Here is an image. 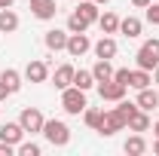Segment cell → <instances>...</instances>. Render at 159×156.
<instances>
[{"label": "cell", "instance_id": "obj_1", "mask_svg": "<svg viewBox=\"0 0 159 156\" xmlns=\"http://www.w3.org/2000/svg\"><path fill=\"white\" fill-rule=\"evenodd\" d=\"M61 107H64L67 113H80V110H86V107H89V104H86V92L77 89V86L61 89Z\"/></svg>", "mask_w": 159, "mask_h": 156}, {"label": "cell", "instance_id": "obj_2", "mask_svg": "<svg viewBox=\"0 0 159 156\" xmlns=\"http://www.w3.org/2000/svg\"><path fill=\"white\" fill-rule=\"evenodd\" d=\"M43 135L49 144H55V147H64L67 141H70V129L61 122V119H49V122H43Z\"/></svg>", "mask_w": 159, "mask_h": 156}, {"label": "cell", "instance_id": "obj_3", "mask_svg": "<svg viewBox=\"0 0 159 156\" xmlns=\"http://www.w3.org/2000/svg\"><path fill=\"white\" fill-rule=\"evenodd\" d=\"M138 67H144V71H153L159 64V40H147L144 46L138 49Z\"/></svg>", "mask_w": 159, "mask_h": 156}, {"label": "cell", "instance_id": "obj_4", "mask_svg": "<svg viewBox=\"0 0 159 156\" xmlns=\"http://www.w3.org/2000/svg\"><path fill=\"white\" fill-rule=\"evenodd\" d=\"M19 122H21V129H25V132H31V135H34V132H43V122H46V119H43V113H40L37 107H25V110H21V117H19Z\"/></svg>", "mask_w": 159, "mask_h": 156}, {"label": "cell", "instance_id": "obj_5", "mask_svg": "<svg viewBox=\"0 0 159 156\" xmlns=\"http://www.w3.org/2000/svg\"><path fill=\"white\" fill-rule=\"evenodd\" d=\"M125 89H129V86L116 83L113 77H110V80H101V83H98V95L104 98V101H119V98L125 95Z\"/></svg>", "mask_w": 159, "mask_h": 156}, {"label": "cell", "instance_id": "obj_6", "mask_svg": "<svg viewBox=\"0 0 159 156\" xmlns=\"http://www.w3.org/2000/svg\"><path fill=\"white\" fill-rule=\"evenodd\" d=\"M89 49H92V43H89V37H86V31H83V34H70V37H67V52H70L74 58L86 55Z\"/></svg>", "mask_w": 159, "mask_h": 156}, {"label": "cell", "instance_id": "obj_7", "mask_svg": "<svg viewBox=\"0 0 159 156\" xmlns=\"http://www.w3.org/2000/svg\"><path fill=\"white\" fill-rule=\"evenodd\" d=\"M122 126H125V122L119 119V113H116V110H110V113H104V117H101V126H98V132H101L104 138H110V135H116V132L122 129Z\"/></svg>", "mask_w": 159, "mask_h": 156}, {"label": "cell", "instance_id": "obj_8", "mask_svg": "<svg viewBox=\"0 0 159 156\" xmlns=\"http://www.w3.org/2000/svg\"><path fill=\"white\" fill-rule=\"evenodd\" d=\"M31 12L46 21V19H52L58 12V6H55V0H31Z\"/></svg>", "mask_w": 159, "mask_h": 156}, {"label": "cell", "instance_id": "obj_9", "mask_svg": "<svg viewBox=\"0 0 159 156\" xmlns=\"http://www.w3.org/2000/svg\"><path fill=\"white\" fill-rule=\"evenodd\" d=\"M21 135H25V129H21V122H6V126H0V141H6V144H19Z\"/></svg>", "mask_w": 159, "mask_h": 156}, {"label": "cell", "instance_id": "obj_10", "mask_svg": "<svg viewBox=\"0 0 159 156\" xmlns=\"http://www.w3.org/2000/svg\"><path fill=\"white\" fill-rule=\"evenodd\" d=\"M46 74H49V67L43 61H28V67H25V77L31 80V83H43Z\"/></svg>", "mask_w": 159, "mask_h": 156}, {"label": "cell", "instance_id": "obj_11", "mask_svg": "<svg viewBox=\"0 0 159 156\" xmlns=\"http://www.w3.org/2000/svg\"><path fill=\"white\" fill-rule=\"evenodd\" d=\"M19 28V16L6 6V9H0V34H12Z\"/></svg>", "mask_w": 159, "mask_h": 156}, {"label": "cell", "instance_id": "obj_12", "mask_svg": "<svg viewBox=\"0 0 159 156\" xmlns=\"http://www.w3.org/2000/svg\"><path fill=\"white\" fill-rule=\"evenodd\" d=\"M95 55H98V58H113V55H116V40L113 37H101L98 43H95Z\"/></svg>", "mask_w": 159, "mask_h": 156}, {"label": "cell", "instance_id": "obj_13", "mask_svg": "<svg viewBox=\"0 0 159 156\" xmlns=\"http://www.w3.org/2000/svg\"><path fill=\"white\" fill-rule=\"evenodd\" d=\"M46 46L52 49V52H58V49H67V34L64 31H46Z\"/></svg>", "mask_w": 159, "mask_h": 156}, {"label": "cell", "instance_id": "obj_14", "mask_svg": "<svg viewBox=\"0 0 159 156\" xmlns=\"http://www.w3.org/2000/svg\"><path fill=\"white\" fill-rule=\"evenodd\" d=\"M74 67L70 64H61L58 71H55V89H67V86H74Z\"/></svg>", "mask_w": 159, "mask_h": 156}, {"label": "cell", "instance_id": "obj_15", "mask_svg": "<svg viewBox=\"0 0 159 156\" xmlns=\"http://www.w3.org/2000/svg\"><path fill=\"white\" fill-rule=\"evenodd\" d=\"M138 107H141V110H156V107H159V92L141 89V95H138Z\"/></svg>", "mask_w": 159, "mask_h": 156}, {"label": "cell", "instance_id": "obj_16", "mask_svg": "<svg viewBox=\"0 0 159 156\" xmlns=\"http://www.w3.org/2000/svg\"><path fill=\"white\" fill-rule=\"evenodd\" d=\"M92 77H95V83H101V80H110V77H113L110 58H98V61H95V67H92Z\"/></svg>", "mask_w": 159, "mask_h": 156}, {"label": "cell", "instance_id": "obj_17", "mask_svg": "<svg viewBox=\"0 0 159 156\" xmlns=\"http://www.w3.org/2000/svg\"><path fill=\"white\" fill-rule=\"evenodd\" d=\"M125 126H129L132 132H147V129H150V117H147V110H138Z\"/></svg>", "mask_w": 159, "mask_h": 156}, {"label": "cell", "instance_id": "obj_18", "mask_svg": "<svg viewBox=\"0 0 159 156\" xmlns=\"http://www.w3.org/2000/svg\"><path fill=\"white\" fill-rule=\"evenodd\" d=\"M74 86H77V89H83V92H89V89L95 86L92 71H77V74H74Z\"/></svg>", "mask_w": 159, "mask_h": 156}, {"label": "cell", "instance_id": "obj_19", "mask_svg": "<svg viewBox=\"0 0 159 156\" xmlns=\"http://www.w3.org/2000/svg\"><path fill=\"white\" fill-rule=\"evenodd\" d=\"M98 25L104 34H116L119 31V19L113 16V12H104V16H98Z\"/></svg>", "mask_w": 159, "mask_h": 156}, {"label": "cell", "instance_id": "obj_20", "mask_svg": "<svg viewBox=\"0 0 159 156\" xmlns=\"http://www.w3.org/2000/svg\"><path fill=\"white\" fill-rule=\"evenodd\" d=\"M129 86H135V89H147L150 86V74L144 71V67H138V71H132V77H129Z\"/></svg>", "mask_w": 159, "mask_h": 156}, {"label": "cell", "instance_id": "obj_21", "mask_svg": "<svg viewBox=\"0 0 159 156\" xmlns=\"http://www.w3.org/2000/svg\"><path fill=\"white\" fill-rule=\"evenodd\" d=\"M77 12H80L86 21H89V25H92V21H98V3H95V0H92V3L80 0V9H77Z\"/></svg>", "mask_w": 159, "mask_h": 156}, {"label": "cell", "instance_id": "obj_22", "mask_svg": "<svg viewBox=\"0 0 159 156\" xmlns=\"http://www.w3.org/2000/svg\"><path fill=\"white\" fill-rule=\"evenodd\" d=\"M119 31H122L125 37H138V34H141V21L135 19V16H129V19L119 21Z\"/></svg>", "mask_w": 159, "mask_h": 156}, {"label": "cell", "instance_id": "obj_23", "mask_svg": "<svg viewBox=\"0 0 159 156\" xmlns=\"http://www.w3.org/2000/svg\"><path fill=\"white\" fill-rule=\"evenodd\" d=\"M0 80H3V86L9 89V95H12V92H19V89H21V77L16 74V71H3V74H0Z\"/></svg>", "mask_w": 159, "mask_h": 156}, {"label": "cell", "instance_id": "obj_24", "mask_svg": "<svg viewBox=\"0 0 159 156\" xmlns=\"http://www.w3.org/2000/svg\"><path fill=\"white\" fill-rule=\"evenodd\" d=\"M138 110H141L138 104H132V101H122V98H119V107H116V113H119V119H122V122H129V119L135 117Z\"/></svg>", "mask_w": 159, "mask_h": 156}, {"label": "cell", "instance_id": "obj_25", "mask_svg": "<svg viewBox=\"0 0 159 156\" xmlns=\"http://www.w3.org/2000/svg\"><path fill=\"white\" fill-rule=\"evenodd\" d=\"M67 28H70V34H83V31L89 28V21L83 19L80 12H70V19H67Z\"/></svg>", "mask_w": 159, "mask_h": 156}, {"label": "cell", "instance_id": "obj_26", "mask_svg": "<svg viewBox=\"0 0 159 156\" xmlns=\"http://www.w3.org/2000/svg\"><path fill=\"white\" fill-rule=\"evenodd\" d=\"M144 150H147V144H144V138H141V135H135V138L125 141V153L138 156V153H144Z\"/></svg>", "mask_w": 159, "mask_h": 156}, {"label": "cell", "instance_id": "obj_27", "mask_svg": "<svg viewBox=\"0 0 159 156\" xmlns=\"http://www.w3.org/2000/svg\"><path fill=\"white\" fill-rule=\"evenodd\" d=\"M101 117H104L101 110H86V126H92V129H98V126H101Z\"/></svg>", "mask_w": 159, "mask_h": 156}, {"label": "cell", "instance_id": "obj_28", "mask_svg": "<svg viewBox=\"0 0 159 156\" xmlns=\"http://www.w3.org/2000/svg\"><path fill=\"white\" fill-rule=\"evenodd\" d=\"M19 153H21V156H40V147L28 141V144H19Z\"/></svg>", "mask_w": 159, "mask_h": 156}, {"label": "cell", "instance_id": "obj_29", "mask_svg": "<svg viewBox=\"0 0 159 156\" xmlns=\"http://www.w3.org/2000/svg\"><path fill=\"white\" fill-rule=\"evenodd\" d=\"M147 21L150 25H159V3H150L147 6Z\"/></svg>", "mask_w": 159, "mask_h": 156}, {"label": "cell", "instance_id": "obj_30", "mask_svg": "<svg viewBox=\"0 0 159 156\" xmlns=\"http://www.w3.org/2000/svg\"><path fill=\"white\" fill-rule=\"evenodd\" d=\"M129 77H132V71H125V67H122V71H113V80L122 83V86H129Z\"/></svg>", "mask_w": 159, "mask_h": 156}, {"label": "cell", "instance_id": "obj_31", "mask_svg": "<svg viewBox=\"0 0 159 156\" xmlns=\"http://www.w3.org/2000/svg\"><path fill=\"white\" fill-rule=\"evenodd\" d=\"M0 156H12V144H6V141H0Z\"/></svg>", "mask_w": 159, "mask_h": 156}, {"label": "cell", "instance_id": "obj_32", "mask_svg": "<svg viewBox=\"0 0 159 156\" xmlns=\"http://www.w3.org/2000/svg\"><path fill=\"white\" fill-rule=\"evenodd\" d=\"M132 3H135V6H141V9H147V6H150L153 0H132Z\"/></svg>", "mask_w": 159, "mask_h": 156}, {"label": "cell", "instance_id": "obj_33", "mask_svg": "<svg viewBox=\"0 0 159 156\" xmlns=\"http://www.w3.org/2000/svg\"><path fill=\"white\" fill-rule=\"evenodd\" d=\"M6 95H9V89H6V86H3V80H0V101H3Z\"/></svg>", "mask_w": 159, "mask_h": 156}, {"label": "cell", "instance_id": "obj_34", "mask_svg": "<svg viewBox=\"0 0 159 156\" xmlns=\"http://www.w3.org/2000/svg\"><path fill=\"white\" fill-rule=\"evenodd\" d=\"M6 6H12V0H0V9H6Z\"/></svg>", "mask_w": 159, "mask_h": 156}, {"label": "cell", "instance_id": "obj_35", "mask_svg": "<svg viewBox=\"0 0 159 156\" xmlns=\"http://www.w3.org/2000/svg\"><path fill=\"white\" fill-rule=\"evenodd\" d=\"M153 135H156V138H159V122H156V126H153Z\"/></svg>", "mask_w": 159, "mask_h": 156}, {"label": "cell", "instance_id": "obj_36", "mask_svg": "<svg viewBox=\"0 0 159 156\" xmlns=\"http://www.w3.org/2000/svg\"><path fill=\"white\" fill-rule=\"evenodd\" d=\"M153 74H156V83H159V64H156V67H153Z\"/></svg>", "mask_w": 159, "mask_h": 156}, {"label": "cell", "instance_id": "obj_37", "mask_svg": "<svg viewBox=\"0 0 159 156\" xmlns=\"http://www.w3.org/2000/svg\"><path fill=\"white\" fill-rule=\"evenodd\" d=\"M153 150H156V153H159V138H156V144H153Z\"/></svg>", "mask_w": 159, "mask_h": 156}, {"label": "cell", "instance_id": "obj_38", "mask_svg": "<svg viewBox=\"0 0 159 156\" xmlns=\"http://www.w3.org/2000/svg\"><path fill=\"white\" fill-rule=\"evenodd\" d=\"M95 3H107V0H95Z\"/></svg>", "mask_w": 159, "mask_h": 156}, {"label": "cell", "instance_id": "obj_39", "mask_svg": "<svg viewBox=\"0 0 159 156\" xmlns=\"http://www.w3.org/2000/svg\"><path fill=\"white\" fill-rule=\"evenodd\" d=\"M77 3H80V0H77Z\"/></svg>", "mask_w": 159, "mask_h": 156}]
</instances>
